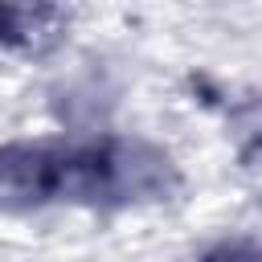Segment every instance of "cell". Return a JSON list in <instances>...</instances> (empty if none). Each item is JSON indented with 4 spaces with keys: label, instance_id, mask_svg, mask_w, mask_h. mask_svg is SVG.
Segmentation results:
<instances>
[{
    "label": "cell",
    "instance_id": "7a4b0ae2",
    "mask_svg": "<svg viewBox=\"0 0 262 262\" xmlns=\"http://www.w3.org/2000/svg\"><path fill=\"white\" fill-rule=\"evenodd\" d=\"M16 33H20V8H16V0H0V41H8Z\"/></svg>",
    "mask_w": 262,
    "mask_h": 262
},
{
    "label": "cell",
    "instance_id": "6da1fadb",
    "mask_svg": "<svg viewBox=\"0 0 262 262\" xmlns=\"http://www.w3.org/2000/svg\"><path fill=\"white\" fill-rule=\"evenodd\" d=\"M53 201H106L102 147L66 143H4L0 147V209L20 213Z\"/></svg>",
    "mask_w": 262,
    "mask_h": 262
}]
</instances>
